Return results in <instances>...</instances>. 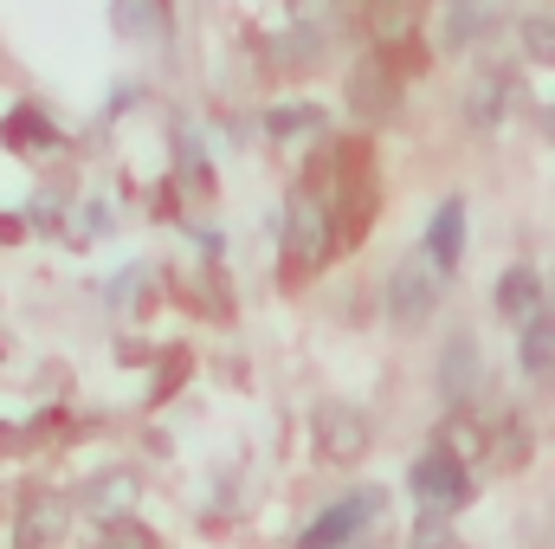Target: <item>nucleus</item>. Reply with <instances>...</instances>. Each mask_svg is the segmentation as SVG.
Returning <instances> with one entry per match:
<instances>
[{"instance_id":"9b49d317","label":"nucleus","mask_w":555,"mask_h":549,"mask_svg":"<svg viewBox=\"0 0 555 549\" xmlns=\"http://www.w3.org/2000/svg\"><path fill=\"white\" fill-rule=\"evenodd\" d=\"M395 98H401V85H395V72H388L382 59H362V65L349 72V104H356L362 117H388Z\"/></svg>"},{"instance_id":"aec40b11","label":"nucleus","mask_w":555,"mask_h":549,"mask_svg":"<svg viewBox=\"0 0 555 549\" xmlns=\"http://www.w3.org/2000/svg\"><path fill=\"white\" fill-rule=\"evenodd\" d=\"M550 137H555V104H550Z\"/></svg>"},{"instance_id":"0eeeda50","label":"nucleus","mask_w":555,"mask_h":549,"mask_svg":"<svg viewBox=\"0 0 555 549\" xmlns=\"http://www.w3.org/2000/svg\"><path fill=\"white\" fill-rule=\"evenodd\" d=\"M517 362H524L530 382H550L555 375V304L550 297L517 323Z\"/></svg>"},{"instance_id":"7ed1b4c3","label":"nucleus","mask_w":555,"mask_h":549,"mask_svg":"<svg viewBox=\"0 0 555 549\" xmlns=\"http://www.w3.org/2000/svg\"><path fill=\"white\" fill-rule=\"evenodd\" d=\"M439 297H446V272H439L426 253H420V259H401V266L388 272V291H382V304H388V317H395L401 330H420V323H433Z\"/></svg>"},{"instance_id":"20e7f679","label":"nucleus","mask_w":555,"mask_h":549,"mask_svg":"<svg viewBox=\"0 0 555 549\" xmlns=\"http://www.w3.org/2000/svg\"><path fill=\"white\" fill-rule=\"evenodd\" d=\"M310 439H317L323 465H362L369 446H375V426H369V413L349 408V401H323L310 413Z\"/></svg>"},{"instance_id":"f257e3e1","label":"nucleus","mask_w":555,"mask_h":549,"mask_svg":"<svg viewBox=\"0 0 555 549\" xmlns=\"http://www.w3.org/2000/svg\"><path fill=\"white\" fill-rule=\"evenodd\" d=\"M336 253V220H330V201L317 188H297L291 207H284V259L291 272H323Z\"/></svg>"},{"instance_id":"f8f14e48","label":"nucleus","mask_w":555,"mask_h":549,"mask_svg":"<svg viewBox=\"0 0 555 549\" xmlns=\"http://www.w3.org/2000/svg\"><path fill=\"white\" fill-rule=\"evenodd\" d=\"M459 253H465V201L452 194V201H439V207H433V227H426V259H433L439 272H452V266H459Z\"/></svg>"},{"instance_id":"6ab92c4d","label":"nucleus","mask_w":555,"mask_h":549,"mask_svg":"<svg viewBox=\"0 0 555 549\" xmlns=\"http://www.w3.org/2000/svg\"><path fill=\"white\" fill-rule=\"evenodd\" d=\"M452 518H420V531H414V544L408 549H452V531H446Z\"/></svg>"},{"instance_id":"a211bd4d","label":"nucleus","mask_w":555,"mask_h":549,"mask_svg":"<svg viewBox=\"0 0 555 549\" xmlns=\"http://www.w3.org/2000/svg\"><path fill=\"white\" fill-rule=\"evenodd\" d=\"M517 39H524V59L530 65H555V13H530L517 26Z\"/></svg>"},{"instance_id":"39448f33","label":"nucleus","mask_w":555,"mask_h":549,"mask_svg":"<svg viewBox=\"0 0 555 549\" xmlns=\"http://www.w3.org/2000/svg\"><path fill=\"white\" fill-rule=\"evenodd\" d=\"M408 485H414V498H420V511H426V518H459V511L472 505V465L446 459L439 446H433V452H420V459H414Z\"/></svg>"},{"instance_id":"2eb2a0df","label":"nucleus","mask_w":555,"mask_h":549,"mask_svg":"<svg viewBox=\"0 0 555 549\" xmlns=\"http://www.w3.org/2000/svg\"><path fill=\"white\" fill-rule=\"evenodd\" d=\"M130 505H137V472H111L104 485H91V511H98L104 524H124Z\"/></svg>"},{"instance_id":"9d476101","label":"nucleus","mask_w":555,"mask_h":549,"mask_svg":"<svg viewBox=\"0 0 555 549\" xmlns=\"http://www.w3.org/2000/svg\"><path fill=\"white\" fill-rule=\"evenodd\" d=\"M420 13H426V0H369V7H362L375 46H408L420 33Z\"/></svg>"},{"instance_id":"423d86ee","label":"nucleus","mask_w":555,"mask_h":549,"mask_svg":"<svg viewBox=\"0 0 555 549\" xmlns=\"http://www.w3.org/2000/svg\"><path fill=\"white\" fill-rule=\"evenodd\" d=\"M478 388H485V362H478V343L459 330V336H446V356H439V395L452 408H472Z\"/></svg>"},{"instance_id":"f03ea898","label":"nucleus","mask_w":555,"mask_h":549,"mask_svg":"<svg viewBox=\"0 0 555 549\" xmlns=\"http://www.w3.org/2000/svg\"><path fill=\"white\" fill-rule=\"evenodd\" d=\"M388 511V491L382 485H362V491H349V498H336V505H323L310 524H304V537L297 549H356L369 537V524Z\"/></svg>"},{"instance_id":"f3484780","label":"nucleus","mask_w":555,"mask_h":549,"mask_svg":"<svg viewBox=\"0 0 555 549\" xmlns=\"http://www.w3.org/2000/svg\"><path fill=\"white\" fill-rule=\"evenodd\" d=\"M266 130H272L278 142L317 137V130H323V111H317V104H278L272 117H266Z\"/></svg>"},{"instance_id":"ddd939ff","label":"nucleus","mask_w":555,"mask_h":549,"mask_svg":"<svg viewBox=\"0 0 555 549\" xmlns=\"http://www.w3.org/2000/svg\"><path fill=\"white\" fill-rule=\"evenodd\" d=\"M491 304H498V317L517 330V323L543 304V278L530 272V266H504V272H498V291H491Z\"/></svg>"},{"instance_id":"6e6552de","label":"nucleus","mask_w":555,"mask_h":549,"mask_svg":"<svg viewBox=\"0 0 555 549\" xmlns=\"http://www.w3.org/2000/svg\"><path fill=\"white\" fill-rule=\"evenodd\" d=\"M498 20H504V0H446L439 46H446V52H472V46H478Z\"/></svg>"},{"instance_id":"1a4fd4ad","label":"nucleus","mask_w":555,"mask_h":549,"mask_svg":"<svg viewBox=\"0 0 555 549\" xmlns=\"http://www.w3.org/2000/svg\"><path fill=\"white\" fill-rule=\"evenodd\" d=\"M433 446H439L446 459H459V465H485V452H491V433L478 426V413H472V408H452L439 426H433Z\"/></svg>"},{"instance_id":"4468645a","label":"nucleus","mask_w":555,"mask_h":549,"mask_svg":"<svg viewBox=\"0 0 555 549\" xmlns=\"http://www.w3.org/2000/svg\"><path fill=\"white\" fill-rule=\"evenodd\" d=\"M517 98V85H511V72H485L472 91H465V117L478 124V130H491L498 117H504V104Z\"/></svg>"},{"instance_id":"dca6fc26","label":"nucleus","mask_w":555,"mask_h":549,"mask_svg":"<svg viewBox=\"0 0 555 549\" xmlns=\"http://www.w3.org/2000/svg\"><path fill=\"white\" fill-rule=\"evenodd\" d=\"M59 531H65V505H59V498H39V505L26 511V524H20V549L59 544Z\"/></svg>"}]
</instances>
